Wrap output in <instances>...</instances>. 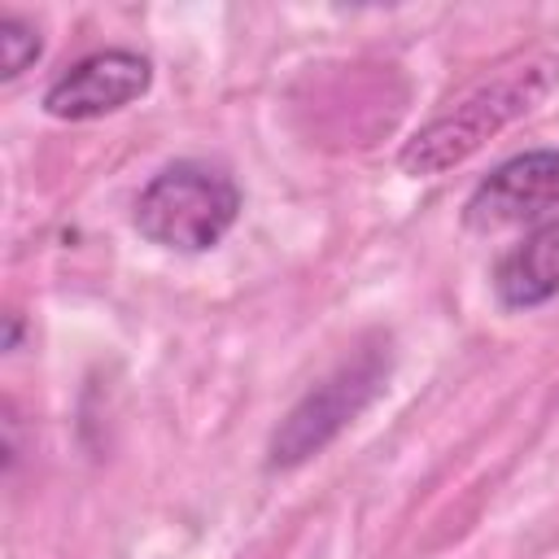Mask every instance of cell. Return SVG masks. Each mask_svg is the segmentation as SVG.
<instances>
[{"label": "cell", "mask_w": 559, "mask_h": 559, "mask_svg": "<svg viewBox=\"0 0 559 559\" xmlns=\"http://www.w3.org/2000/svg\"><path fill=\"white\" fill-rule=\"evenodd\" d=\"M559 92V48H537L511 66H502L493 79L476 83L467 96H459L450 109L428 118L397 153V166L415 179L441 175L472 153H480L498 131L533 114Z\"/></svg>", "instance_id": "cell-1"}, {"label": "cell", "mask_w": 559, "mask_h": 559, "mask_svg": "<svg viewBox=\"0 0 559 559\" xmlns=\"http://www.w3.org/2000/svg\"><path fill=\"white\" fill-rule=\"evenodd\" d=\"M240 218V188L218 162L179 157L162 166L135 197V227L144 240L175 253L214 249Z\"/></svg>", "instance_id": "cell-2"}, {"label": "cell", "mask_w": 559, "mask_h": 559, "mask_svg": "<svg viewBox=\"0 0 559 559\" xmlns=\"http://www.w3.org/2000/svg\"><path fill=\"white\" fill-rule=\"evenodd\" d=\"M389 367H393L389 341L376 336L354 358H345L336 371H328L314 389H306L297 397V406L280 419V428L271 432V441H266V467L271 472L297 467L310 454H319L328 441H336L380 397V389L389 380Z\"/></svg>", "instance_id": "cell-3"}, {"label": "cell", "mask_w": 559, "mask_h": 559, "mask_svg": "<svg viewBox=\"0 0 559 559\" xmlns=\"http://www.w3.org/2000/svg\"><path fill=\"white\" fill-rule=\"evenodd\" d=\"M153 83V61L135 48H100L66 66L48 92H44V114L61 122H87L118 114L122 105L140 100Z\"/></svg>", "instance_id": "cell-4"}, {"label": "cell", "mask_w": 559, "mask_h": 559, "mask_svg": "<svg viewBox=\"0 0 559 559\" xmlns=\"http://www.w3.org/2000/svg\"><path fill=\"white\" fill-rule=\"evenodd\" d=\"M559 205V148H528L498 162L467 197L463 223L472 231H502L533 223Z\"/></svg>", "instance_id": "cell-5"}, {"label": "cell", "mask_w": 559, "mask_h": 559, "mask_svg": "<svg viewBox=\"0 0 559 559\" xmlns=\"http://www.w3.org/2000/svg\"><path fill=\"white\" fill-rule=\"evenodd\" d=\"M493 293L507 310H533L559 297V218L537 223L493 271Z\"/></svg>", "instance_id": "cell-6"}, {"label": "cell", "mask_w": 559, "mask_h": 559, "mask_svg": "<svg viewBox=\"0 0 559 559\" xmlns=\"http://www.w3.org/2000/svg\"><path fill=\"white\" fill-rule=\"evenodd\" d=\"M39 52H44L39 31H35L26 17L4 13V17H0V79H4V83L17 79L26 66L39 61Z\"/></svg>", "instance_id": "cell-7"}, {"label": "cell", "mask_w": 559, "mask_h": 559, "mask_svg": "<svg viewBox=\"0 0 559 559\" xmlns=\"http://www.w3.org/2000/svg\"><path fill=\"white\" fill-rule=\"evenodd\" d=\"M17 336H22V319L9 310L4 314V349H17Z\"/></svg>", "instance_id": "cell-8"}]
</instances>
